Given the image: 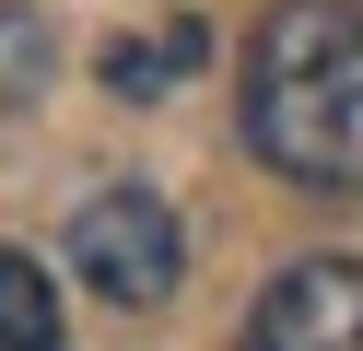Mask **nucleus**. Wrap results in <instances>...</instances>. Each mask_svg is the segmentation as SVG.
<instances>
[{
  "instance_id": "nucleus-4",
  "label": "nucleus",
  "mask_w": 363,
  "mask_h": 351,
  "mask_svg": "<svg viewBox=\"0 0 363 351\" xmlns=\"http://www.w3.org/2000/svg\"><path fill=\"white\" fill-rule=\"evenodd\" d=\"M199 59H211V23H199V12H164L152 35H118V47H106V94H118V106H152V94H176Z\"/></svg>"
},
{
  "instance_id": "nucleus-3",
  "label": "nucleus",
  "mask_w": 363,
  "mask_h": 351,
  "mask_svg": "<svg viewBox=\"0 0 363 351\" xmlns=\"http://www.w3.org/2000/svg\"><path fill=\"white\" fill-rule=\"evenodd\" d=\"M235 351H363V257H293Z\"/></svg>"
},
{
  "instance_id": "nucleus-6",
  "label": "nucleus",
  "mask_w": 363,
  "mask_h": 351,
  "mask_svg": "<svg viewBox=\"0 0 363 351\" xmlns=\"http://www.w3.org/2000/svg\"><path fill=\"white\" fill-rule=\"evenodd\" d=\"M48 70H59L48 12H35V0H0V106H35V94H48Z\"/></svg>"
},
{
  "instance_id": "nucleus-5",
  "label": "nucleus",
  "mask_w": 363,
  "mask_h": 351,
  "mask_svg": "<svg viewBox=\"0 0 363 351\" xmlns=\"http://www.w3.org/2000/svg\"><path fill=\"white\" fill-rule=\"evenodd\" d=\"M59 340H71V316L48 293V257L0 246V351H59Z\"/></svg>"
},
{
  "instance_id": "nucleus-1",
  "label": "nucleus",
  "mask_w": 363,
  "mask_h": 351,
  "mask_svg": "<svg viewBox=\"0 0 363 351\" xmlns=\"http://www.w3.org/2000/svg\"><path fill=\"white\" fill-rule=\"evenodd\" d=\"M246 152L293 187L363 199V0H281L246 35Z\"/></svg>"
},
{
  "instance_id": "nucleus-2",
  "label": "nucleus",
  "mask_w": 363,
  "mask_h": 351,
  "mask_svg": "<svg viewBox=\"0 0 363 351\" xmlns=\"http://www.w3.org/2000/svg\"><path fill=\"white\" fill-rule=\"evenodd\" d=\"M71 269H82V293H106V304H164L176 293V269H188V223H176L152 187H94V199L71 211Z\"/></svg>"
}]
</instances>
